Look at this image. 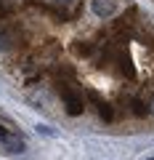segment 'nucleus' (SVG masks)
Returning a JSON list of instances; mask_svg holds the SVG:
<instances>
[{"label": "nucleus", "instance_id": "1", "mask_svg": "<svg viewBox=\"0 0 154 160\" xmlns=\"http://www.w3.org/2000/svg\"><path fill=\"white\" fill-rule=\"evenodd\" d=\"M58 96H61V102H64L67 115H82L85 102H82V93L77 91V88H72L69 83H58Z\"/></svg>", "mask_w": 154, "mask_h": 160}, {"label": "nucleus", "instance_id": "2", "mask_svg": "<svg viewBox=\"0 0 154 160\" xmlns=\"http://www.w3.org/2000/svg\"><path fill=\"white\" fill-rule=\"evenodd\" d=\"M122 8V0H91V11L98 19H112Z\"/></svg>", "mask_w": 154, "mask_h": 160}, {"label": "nucleus", "instance_id": "3", "mask_svg": "<svg viewBox=\"0 0 154 160\" xmlns=\"http://www.w3.org/2000/svg\"><path fill=\"white\" fill-rule=\"evenodd\" d=\"M24 139L21 136H13V133H8V131H3L0 128V152H6V155H13V152H24Z\"/></svg>", "mask_w": 154, "mask_h": 160}, {"label": "nucleus", "instance_id": "4", "mask_svg": "<svg viewBox=\"0 0 154 160\" xmlns=\"http://www.w3.org/2000/svg\"><path fill=\"white\" fill-rule=\"evenodd\" d=\"M16 46H19V32L13 27L0 24V51H13Z\"/></svg>", "mask_w": 154, "mask_h": 160}, {"label": "nucleus", "instance_id": "5", "mask_svg": "<svg viewBox=\"0 0 154 160\" xmlns=\"http://www.w3.org/2000/svg\"><path fill=\"white\" fill-rule=\"evenodd\" d=\"M91 99L96 102V107H98V115H101V118L106 120V123H112V120H114V112H112V107H109V104L104 102V99H98L96 93H91Z\"/></svg>", "mask_w": 154, "mask_h": 160}, {"label": "nucleus", "instance_id": "6", "mask_svg": "<svg viewBox=\"0 0 154 160\" xmlns=\"http://www.w3.org/2000/svg\"><path fill=\"white\" fill-rule=\"evenodd\" d=\"M74 53H77V56H91L93 46L88 43V40H77V43H74Z\"/></svg>", "mask_w": 154, "mask_h": 160}, {"label": "nucleus", "instance_id": "7", "mask_svg": "<svg viewBox=\"0 0 154 160\" xmlns=\"http://www.w3.org/2000/svg\"><path fill=\"white\" fill-rule=\"evenodd\" d=\"M27 0H0V13H8V11H16L19 6H24Z\"/></svg>", "mask_w": 154, "mask_h": 160}, {"label": "nucleus", "instance_id": "8", "mask_svg": "<svg viewBox=\"0 0 154 160\" xmlns=\"http://www.w3.org/2000/svg\"><path fill=\"white\" fill-rule=\"evenodd\" d=\"M133 112L136 115H149L152 109H149V104H143L141 99H136V102H133Z\"/></svg>", "mask_w": 154, "mask_h": 160}, {"label": "nucleus", "instance_id": "9", "mask_svg": "<svg viewBox=\"0 0 154 160\" xmlns=\"http://www.w3.org/2000/svg\"><path fill=\"white\" fill-rule=\"evenodd\" d=\"M37 133H43V136H56V131L51 126H37Z\"/></svg>", "mask_w": 154, "mask_h": 160}, {"label": "nucleus", "instance_id": "10", "mask_svg": "<svg viewBox=\"0 0 154 160\" xmlns=\"http://www.w3.org/2000/svg\"><path fill=\"white\" fill-rule=\"evenodd\" d=\"M53 3H56V6H69L72 0H53Z\"/></svg>", "mask_w": 154, "mask_h": 160}, {"label": "nucleus", "instance_id": "11", "mask_svg": "<svg viewBox=\"0 0 154 160\" xmlns=\"http://www.w3.org/2000/svg\"><path fill=\"white\" fill-rule=\"evenodd\" d=\"M149 109H152V112H154V102H152V104H149Z\"/></svg>", "mask_w": 154, "mask_h": 160}, {"label": "nucleus", "instance_id": "12", "mask_svg": "<svg viewBox=\"0 0 154 160\" xmlns=\"http://www.w3.org/2000/svg\"><path fill=\"white\" fill-rule=\"evenodd\" d=\"M143 160H154V158H143Z\"/></svg>", "mask_w": 154, "mask_h": 160}]
</instances>
